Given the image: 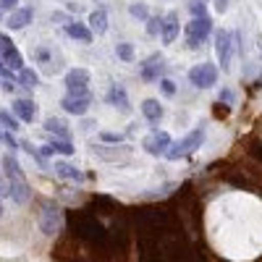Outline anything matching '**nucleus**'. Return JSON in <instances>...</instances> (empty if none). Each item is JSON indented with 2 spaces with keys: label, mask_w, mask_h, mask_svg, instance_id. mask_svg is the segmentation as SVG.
Wrapping results in <instances>:
<instances>
[{
  "label": "nucleus",
  "mask_w": 262,
  "mask_h": 262,
  "mask_svg": "<svg viewBox=\"0 0 262 262\" xmlns=\"http://www.w3.org/2000/svg\"><path fill=\"white\" fill-rule=\"evenodd\" d=\"M221 100H223V102H233V95H231L228 90H223V92H221Z\"/></svg>",
  "instance_id": "nucleus-35"
},
{
  "label": "nucleus",
  "mask_w": 262,
  "mask_h": 262,
  "mask_svg": "<svg viewBox=\"0 0 262 262\" xmlns=\"http://www.w3.org/2000/svg\"><path fill=\"white\" fill-rule=\"evenodd\" d=\"M144 29H147V34H149V37L163 34V18H160V16H149V18L144 21Z\"/></svg>",
  "instance_id": "nucleus-24"
},
{
  "label": "nucleus",
  "mask_w": 262,
  "mask_h": 262,
  "mask_svg": "<svg viewBox=\"0 0 262 262\" xmlns=\"http://www.w3.org/2000/svg\"><path fill=\"white\" fill-rule=\"evenodd\" d=\"M179 32H181V24H179V13L176 11H170V13H165L163 16V42L165 45H173L176 42V37H179Z\"/></svg>",
  "instance_id": "nucleus-11"
},
{
  "label": "nucleus",
  "mask_w": 262,
  "mask_h": 262,
  "mask_svg": "<svg viewBox=\"0 0 262 262\" xmlns=\"http://www.w3.org/2000/svg\"><path fill=\"white\" fill-rule=\"evenodd\" d=\"M158 84H160V92H163L165 97H173V95H176V84H173L170 79H165V76H163Z\"/></svg>",
  "instance_id": "nucleus-31"
},
{
  "label": "nucleus",
  "mask_w": 262,
  "mask_h": 262,
  "mask_svg": "<svg viewBox=\"0 0 262 262\" xmlns=\"http://www.w3.org/2000/svg\"><path fill=\"white\" fill-rule=\"evenodd\" d=\"M259 50H262V45H259Z\"/></svg>",
  "instance_id": "nucleus-40"
},
{
  "label": "nucleus",
  "mask_w": 262,
  "mask_h": 262,
  "mask_svg": "<svg viewBox=\"0 0 262 262\" xmlns=\"http://www.w3.org/2000/svg\"><path fill=\"white\" fill-rule=\"evenodd\" d=\"M116 55H118L121 60L131 63V60H134V48H131L128 42H118V45H116Z\"/></svg>",
  "instance_id": "nucleus-26"
},
{
  "label": "nucleus",
  "mask_w": 262,
  "mask_h": 262,
  "mask_svg": "<svg viewBox=\"0 0 262 262\" xmlns=\"http://www.w3.org/2000/svg\"><path fill=\"white\" fill-rule=\"evenodd\" d=\"M60 223H63V212L55 202H42L39 207V231L45 236H53L60 231Z\"/></svg>",
  "instance_id": "nucleus-3"
},
{
  "label": "nucleus",
  "mask_w": 262,
  "mask_h": 262,
  "mask_svg": "<svg viewBox=\"0 0 262 262\" xmlns=\"http://www.w3.org/2000/svg\"><path fill=\"white\" fill-rule=\"evenodd\" d=\"M105 102H107V105H113V107H118V111H123V113H128V111H131V105H128V95H126V90H123L121 84H113L111 90H107Z\"/></svg>",
  "instance_id": "nucleus-14"
},
{
  "label": "nucleus",
  "mask_w": 262,
  "mask_h": 262,
  "mask_svg": "<svg viewBox=\"0 0 262 262\" xmlns=\"http://www.w3.org/2000/svg\"><path fill=\"white\" fill-rule=\"evenodd\" d=\"M0 126H6L8 131H16L18 128V118L8 111H0Z\"/></svg>",
  "instance_id": "nucleus-28"
},
{
  "label": "nucleus",
  "mask_w": 262,
  "mask_h": 262,
  "mask_svg": "<svg viewBox=\"0 0 262 262\" xmlns=\"http://www.w3.org/2000/svg\"><path fill=\"white\" fill-rule=\"evenodd\" d=\"M205 137H207V131H205V126H200V128H194V131H189V134L181 139V142H176V144H170V149H168V160H181V158H186V155H191L194 149H200L202 147V142H205Z\"/></svg>",
  "instance_id": "nucleus-1"
},
{
  "label": "nucleus",
  "mask_w": 262,
  "mask_h": 262,
  "mask_svg": "<svg viewBox=\"0 0 262 262\" xmlns=\"http://www.w3.org/2000/svg\"><path fill=\"white\" fill-rule=\"evenodd\" d=\"M66 90H69V95L74 97H90V90H86V84H90V71L86 69H71L66 71Z\"/></svg>",
  "instance_id": "nucleus-5"
},
{
  "label": "nucleus",
  "mask_w": 262,
  "mask_h": 262,
  "mask_svg": "<svg viewBox=\"0 0 262 262\" xmlns=\"http://www.w3.org/2000/svg\"><path fill=\"white\" fill-rule=\"evenodd\" d=\"M86 21H90L86 27H90L92 34H105V32H107V11H105V8H95Z\"/></svg>",
  "instance_id": "nucleus-17"
},
{
  "label": "nucleus",
  "mask_w": 262,
  "mask_h": 262,
  "mask_svg": "<svg viewBox=\"0 0 262 262\" xmlns=\"http://www.w3.org/2000/svg\"><path fill=\"white\" fill-rule=\"evenodd\" d=\"M13 116L18 118V121H24V123H32L34 121V116H37V107H34V102L32 100H16L13 102Z\"/></svg>",
  "instance_id": "nucleus-16"
},
{
  "label": "nucleus",
  "mask_w": 262,
  "mask_h": 262,
  "mask_svg": "<svg viewBox=\"0 0 262 262\" xmlns=\"http://www.w3.org/2000/svg\"><path fill=\"white\" fill-rule=\"evenodd\" d=\"M16 6H18V0H0V11H16Z\"/></svg>",
  "instance_id": "nucleus-33"
},
{
  "label": "nucleus",
  "mask_w": 262,
  "mask_h": 262,
  "mask_svg": "<svg viewBox=\"0 0 262 262\" xmlns=\"http://www.w3.org/2000/svg\"><path fill=\"white\" fill-rule=\"evenodd\" d=\"M257 86H259V90H262V71H259V76H257Z\"/></svg>",
  "instance_id": "nucleus-36"
},
{
  "label": "nucleus",
  "mask_w": 262,
  "mask_h": 262,
  "mask_svg": "<svg viewBox=\"0 0 262 262\" xmlns=\"http://www.w3.org/2000/svg\"><path fill=\"white\" fill-rule=\"evenodd\" d=\"M92 152L97 158H102V160H128L131 158V147L128 144H121L116 149H107V144H95Z\"/></svg>",
  "instance_id": "nucleus-12"
},
{
  "label": "nucleus",
  "mask_w": 262,
  "mask_h": 262,
  "mask_svg": "<svg viewBox=\"0 0 262 262\" xmlns=\"http://www.w3.org/2000/svg\"><path fill=\"white\" fill-rule=\"evenodd\" d=\"M32 18H34V11H32V8H16L13 13H8L6 24H8L11 32H16V29H24Z\"/></svg>",
  "instance_id": "nucleus-15"
},
{
  "label": "nucleus",
  "mask_w": 262,
  "mask_h": 262,
  "mask_svg": "<svg viewBox=\"0 0 262 262\" xmlns=\"http://www.w3.org/2000/svg\"><path fill=\"white\" fill-rule=\"evenodd\" d=\"M50 147H53V152H58V155H74V144L66 142V139H53Z\"/></svg>",
  "instance_id": "nucleus-25"
},
{
  "label": "nucleus",
  "mask_w": 262,
  "mask_h": 262,
  "mask_svg": "<svg viewBox=\"0 0 262 262\" xmlns=\"http://www.w3.org/2000/svg\"><path fill=\"white\" fill-rule=\"evenodd\" d=\"M3 139H6V134H3V131H0V142H3Z\"/></svg>",
  "instance_id": "nucleus-38"
},
{
  "label": "nucleus",
  "mask_w": 262,
  "mask_h": 262,
  "mask_svg": "<svg viewBox=\"0 0 262 262\" xmlns=\"http://www.w3.org/2000/svg\"><path fill=\"white\" fill-rule=\"evenodd\" d=\"M3 170L8 179H24V173H21V165L13 155H3Z\"/></svg>",
  "instance_id": "nucleus-21"
},
{
  "label": "nucleus",
  "mask_w": 262,
  "mask_h": 262,
  "mask_svg": "<svg viewBox=\"0 0 262 262\" xmlns=\"http://www.w3.org/2000/svg\"><path fill=\"white\" fill-rule=\"evenodd\" d=\"M139 74H142L144 81H158V79H163V74H165V60H163V55H160V53H152V55L139 66Z\"/></svg>",
  "instance_id": "nucleus-9"
},
{
  "label": "nucleus",
  "mask_w": 262,
  "mask_h": 262,
  "mask_svg": "<svg viewBox=\"0 0 262 262\" xmlns=\"http://www.w3.org/2000/svg\"><path fill=\"white\" fill-rule=\"evenodd\" d=\"M189 81L196 90H210V86L217 84V69L212 63H200L194 69H189Z\"/></svg>",
  "instance_id": "nucleus-6"
},
{
  "label": "nucleus",
  "mask_w": 262,
  "mask_h": 262,
  "mask_svg": "<svg viewBox=\"0 0 262 262\" xmlns=\"http://www.w3.org/2000/svg\"><path fill=\"white\" fill-rule=\"evenodd\" d=\"M142 113H144V118L149 121V123H158L160 118H163V105L158 102V100H144L142 102Z\"/></svg>",
  "instance_id": "nucleus-19"
},
{
  "label": "nucleus",
  "mask_w": 262,
  "mask_h": 262,
  "mask_svg": "<svg viewBox=\"0 0 262 262\" xmlns=\"http://www.w3.org/2000/svg\"><path fill=\"white\" fill-rule=\"evenodd\" d=\"M66 32H69L76 42H84V45H90V42H92V32H90V27H86V24H79V21H71V24L66 27Z\"/></svg>",
  "instance_id": "nucleus-18"
},
{
  "label": "nucleus",
  "mask_w": 262,
  "mask_h": 262,
  "mask_svg": "<svg viewBox=\"0 0 262 262\" xmlns=\"http://www.w3.org/2000/svg\"><path fill=\"white\" fill-rule=\"evenodd\" d=\"M0 58H3L8 71H21L24 69V58H21L18 48L13 45V39L8 34H3V32H0Z\"/></svg>",
  "instance_id": "nucleus-7"
},
{
  "label": "nucleus",
  "mask_w": 262,
  "mask_h": 262,
  "mask_svg": "<svg viewBox=\"0 0 262 262\" xmlns=\"http://www.w3.org/2000/svg\"><path fill=\"white\" fill-rule=\"evenodd\" d=\"M3 194H6V189H0V202H3Z\"/></svg>",
  "instance_id": "nucleus-37"
},
{
  "label": "nucleus",
  "mask_w": 262,
  "mask_h": 262,
  "mask_svg": "<svg viewBox=\"0 0 262 262\" xmlns=\"http://www.w3.org/2000/svg\"><path fill=\"white\" fill-rule=\"evenodd\" d=\"M249 155L262 163V142L259 139H249Z\"/></svg>",
  "instance_id": "nucleus-32"
},
{
  "label": "nucleus",
  "mask_w": 262,
  "mask_h": 262,
  "mask_svg": "<svg viewBox=\"0 0 262 262\" xmlns=\"http://www.w3.org/2000/svg\"><path fill=\"white\" fill-rule=\"evenodd\" d=\"M0 215H3V202H0Z\"/></svg>",
  "instance_id": "nucleus-39"
},
{
  "label": "nucleus",
  "mask_w": 262,
  "mask_h": 262,
  "mask_svg": "<svg viewBox=\"0 0 262 262\" xmlns=\"http://www.w3.org/2000/svg\"><path fill=\"white\" fill-rule=\"evenodd\" d=\"M45 131H50V134H58V139L69 142V128H66L58 118H48V121H45Z\"/></svg>",
  "instance_id": "nucleus-23"
},
{
  "label": "nucleus",
  "mask_w": 262,
  "mask_h": 262,
  "mask_svg": "<svg viewBox=\"0 0 262 262\" xmlns=\"http://www.w3.org/2000/svg\"><path fill=\"white\" fill-rule=\"evenodd\" d=\"M212 34V18L210 16H200V18H191L186 24V45L189 50H200L202 42Z\"/></svg>",
  "instance_id": "nucleus-2"
},
{
  "label": "nucleus",
  "mask_w": 262,
  "mask_h": 262,
  "mask_svg": "<svg viewBox=\"0 0 262 262\" xmlns=\"http://www.w3.org/2000/svg\"><path fill=\"white\" fill-rule=\"evenodd\" d=\"M170 134H168V131H152V134H147L144 137V142H142V147L149 152V155H168V149H170Z\"/></svg>",
  "instance_id": "nucleus-8"
},
{
  "label": "nucleus",
  "mask_w": 262,
  "mask_h": 262,
  "mask_svg": "<svg viewBox=\"0 0 262 262\" xmlns=\"http://www.w3.org/2000/svg\"><path fill=\"white\" fill-rule=\"evenodd\" d=\"M90 102H92V97H74V95H66L60 100L63 111L71 113V116H84L86 111H90Z\"/></svg>",
  "instance_id": "nucleus-13"
},
{
  "label": "nucleus",
  "mask_w": 262,
  "mask_h": 262,
  "mask_svg": "<svg viewBox=\"0 0 262 262\" xmlns=\"http://www.w3.org/2000/svg\"><path fill=\"white\" fill-rule=\"evenodd\" d=\"M18 81H21V86H27V90H34V86L39 84V76H37V71H32V69H21L18 71Z\"/></svg>",
  "instance_id": "nucleus-22"
},
{
  "label": "nucleus",
  "mask_w": 262,
  "mask_h": 262,
  "mask_svg": "<svg viewBox=\"0 0 262 262\" xmlns=\"http://www.w3.org/2000/svg\"><path fill=\"white\" fill-rule=\"evenodd\" d=\"M53 168H55V173H58L60 179H81V170L74 168L71 163H66V160H58Z\"/></svg>",
  "instance_id": "nucleus-20"
},
{
  "label": "nucleus",
  "mask_w": 262,
  "mask_h": 262,
  "mask_svg": "<svg viewBox=\"0 0 262 262\" xmlns=\"http://www.w3.org/2000/svg\"><path fill=\"white\" fill-rule=\"evenodd\" d=\"M189 11H191V18L207 16V3H205V0H191V3H189Z\"/></svg>",
  "instance_id": "nucleus-29"
},
{
  "label": "nucleus",
  "mask_w": 262,
  "mask_h": 262,
  "mask_svg": "<svg viewBox=\"0 0 262 262\" xmlns=\"http://www.w3.org/2000/svg\"><path fill=\"white\" fill-rule=\"evenodd\" d=\"M128 13L134 16L137 21H147V18H149V11H147L144 3H131V6H128Z\"/></svg>",
  "instance_id": "nucleus-27"
},
{
  "label": "nucleus",
  "mask_w": 262,
  "mask_h": 262,
  "mask_svg": "<svg viewBox=\"0 0 262 262\" xmlns=\"http://www.w3.org/2000/svg\"><path fill=\"white\" fill-rule=\"evenodd\" d=\"M226 8H228V0H215V11L217 13H226Z\"/></svg>",
  "instance_id": "nucleus-34"
},
{
  "label": "nucleus",
  "mask_w": 262,
  "mask_h": 262,
  "mask_svg": "<svg viewBox=\"0 0 262 262\" xmlns=\"http://www.w3.org/2000/svg\"><path fill=\"white\" fill-rule=\"evenodd\" d=\"M215 55H217L221 69L228 71L231 69V58H233V32H228V29L215 32Z\"/></svg>",
  "instance_id": "nucleus-4"
},
{
  "label": "nucleus",
  "mask_w": 262,
  "mask_h": 262,
  "mask_svg": "<svg viewBox=\"0 0 262 262\" xmlns=\"http://www.w3.org/2000/svg\"><path fill=\"white\" fill-rule=\"evenodd\" d=\"M13 202L18 205H27L29 196H32V189L27 184V179H8V191H6Z\"/></svg>",
  "instance_id": "nucleus-10"
},
{
  "label": "nucleus",
  "mask_w": 262,
  "mask_h": 262,
  "mask_svg": "<svg viewBox=\"0 0 262 262\" xmlns=\"http://www.w3.org/2000/svg\"><path fill=\"white\" fill-rule=\"evenodd\" d=\"M100 139L102 144H123V134H113V131H102Z\"/></svg>",
  "instance_id": "nucleus-30"
}]
</instances>
